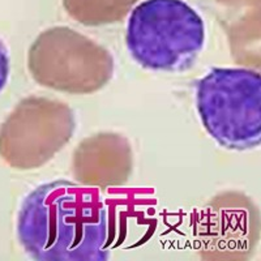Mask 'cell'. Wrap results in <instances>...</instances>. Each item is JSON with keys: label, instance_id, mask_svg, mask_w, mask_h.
<instances>
[{"label": "cell", "instance_id": "cell-3", "mask_svg": "<svg viewBox=\"0 0 261 261\" xmlns=\"http://www.w3.org/2000/svg\"><path fill=\"white\" fill-rule=\"evenodd\" d=\"M196 106L211 137L230 150L261 141V77L246 68H213L197 83Z\"/></svg>", "mask_w": 261, "mask_h": 261}, {"label": "cell", "instance_id": "cell-9", "mask_svg": "<svg viewBox=\"0 0 261 261\" xmlns=\"http://www.w3.org/2000/svg\"><path fill=\"white\" fill-rule=\"evenodd\" d=\"M9 76V58L3 42L0 41V92L6 86Z\"/></svg>", "mask_w": 261, "mask_h": 261}, {"label": "cell", "instance_id": "cell-6", "mask_svg": "<svg viewBox=\"0 0 261 261\" xmlns=\"http://www.w3.org/2000/svg\"><path fill=\"white\" fill-rule=\"evenodd\" d=\"M134 153L124 136L103 132L83 140L73 153L72 172L85 187H119L128 181Z\"/></svg>", "mask_w": 261, "mask_h": 261}, {"label": "cell", "instance_id": "cell-8", "mask_svg": "<svg viewBox=\"0 0 261 261\" xmlns=\"http://www.w3.org/2000/svg\"><path fill=\"white\" fill-rule=\"evenodd\" d=\"M134 0H65L72 16L89 25L111 22L119 18Z\"/></svg>", "mask_w": 261, "mask_h": 261}, {"label": "cell", "instance_id": "cell-1", "mask_svg": "<svg viewBox=\"0 0 261 261\" xmlns=\"http://www.w3.org/2000/svg\"><path fill=\"white\" fill-rule=\"evenodd\" d=\"M25 252L38 261H103L109 258L110 212L95 191L57 180L25 197L17 218Z\"/></svg>", "mask_w": 261, "mask_h": 261}, {"label": "cell", "instance_id": "cell-5", "mask_svg": "<svg viewBox=\"0 0 261 261\" xmlns=\"http://www.w3.org/2000/svg\"><path fill=\"white\" fill-rule=\"evenodd\" d=\"M74 129L76 119L68 105L28 97L0 127V157L13 169H38L69 143Z\"/></svg>", "mask_w": 261, "mask_h": 261}, {"label": "cell", "instance_id": "cell-4", "mask_svg": "<svg viewBox=\"0 0 261 261\" xmlns=\"http://www.w3.org/2000/svg\"><path fill=\"white\" fill-rule=\"evenodd\" d=\"M28 68L39 85L69 94H92L113 79L110 53L68 28L43 33L30 47Z\"/></svg>", "mask_w": 261, "mask_h": 261}, {"label": "cell", "instance_id": "cell-2", "mask_svg": "<svg viewBox=\"0 0 261 261\" xmlns=\"http://www.w3.org/2000/svg\"><path fill=\"white\" fill-rule=\"evenodd\" d=\"M125 43L144 68L186 71L204 47V20L184 0H144L130 12Z\"/></svg>", "mask_w": 261, "mask_h": 261}, {"label": "cell", "instance_id": "cell-7", "mask_svg": "<svg viewBox=\"0 0 261 261\" xmlns=\"http://www.w3.org/2000/svg\"><path fill=\"white\" fill-rule=\"evenodd\" d=\"M206 213L202 232L209 251L227 253L226 257L230 258L242 257L244 252L252 251L258 238V218L247 197L237 193L217 197Z\"/></svg>", "mask_w": 261, "mask_h": 261}]
</instances>
